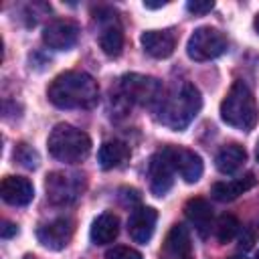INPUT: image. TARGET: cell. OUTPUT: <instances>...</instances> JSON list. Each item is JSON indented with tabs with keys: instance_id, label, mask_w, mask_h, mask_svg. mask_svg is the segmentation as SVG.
<instances>
[{
	"instance_id": "6da1fadb",
	"label": "cell",
	"mask_w": 259,
	"mask_h": 259,
	"mask_svg": "<svg viewBox=\"0 0 259 259\" xmlns=\"http://www.w3.org/2000/svg\"><path fill=\"white\" fill-rule=\"evenodd\" d=\"M49 101L59 109H89L99 99L97 83L83 71H65L47 89Z\"/></svg>"
},
{
	"instance_id": "7a4b0ae2",
	"label": "cell",
	"mask_w": 259,
	"mask_h": 259,
	"mask_svg": "<svg viewBox=\"0 0 259 259\" xmlns=\"http://www.w3.org/2000/svg\"><path fill=\"white\" fill-rule=\"evenodd\" d=\"M200 91L192 83L184 81L162 95V101L158 103V119L162 121V125L180 132L190 125V121L200 111Z\"/></svg>"
},
{
	"instance_id": "3957f363",
	"label": "cell",
	"mask_w": 259,
	"mask_h": 259,
	"mask_svg": "<svg viewBox=\"0 0 259 259\" xmlns=\"http://www.w3.org/2000/svg\"><path fill=\"white\" fill-rule=\"evenodd\" d=\"M221 117L227 125L241 130V132H249L255 127L259 109H257L255 97H253L251 89L247 87V83L235 81L231 85V89L227 91V95L221 103Z\"/></svg>"
},
{
	"instance_id": "277c9868",
	"label": "cell",
	"mask_w": 259,
	"mask_h": 259,
	"mask_svg": "<svg viewBox=\"0 0 259 259\" xmlns=\"http://www.w3.org/2000/svg\"><path fill=\"white\" fill-rule=\"evenodd\" d=\"M47 146L53 158L67 164H77L89 156L91 138L83 130H77L69 123H59L51 132Z\"/></svg>"
},
{
	"instance_id": "5b68a950",
	"label": "cell",
	"mask_w": 259,
	"mask_h": 259,
	"mask_svg": "<svg viewBox=\"0 0 259 259\" xmlns=\"http://www.w3.org/2000/svg\"><path fill=\"white\" fill-rule=\"evenodd\" d=\"M47 190V200L59 206H67L75 202L81 192L85 190V178L79 172H67V170H57L47 176L45 182Z\"/></svg>"
},
{
	"instance_id": "8992f818",
	"label": "cell",
	"mask_w": 259,
	"mask_h": 259,
	"mask_svg": "<svg viewBox=\"0 0 259 259\" xmlns=\"http://www.w3.org/2000/svg\"><path fill=\"white\" fill-rule=\"evenodd\" d=\"M119 91L130 103H138L144 107L158 105L162 101V83L154 77L140 75V73H130L123 75L119 81Z\"/></svg>"
},
{
	"instance_id": "52a82bcc",
	"label": "cell",
	"mask_w": 259,
	"mask_h": 259,
	"mask_svg": "<svg viewBox=\"0 0 259 259\" xmlns=\"http://www.w3.org/2000/svg\"><path fill=\"white\" fill-rule=\"evenodd\" d=\"M227 51V36L212 26H200L192 32L186 45V53L192 61H210Z\"/></svg>"
},
{
	"instance_id": "ba28073f",
	"label": "cell",
	"mask_w": 259,
	"mask_h": 259,
	"mask_svg": "<svg viewBox=\"0 0 259 259\" xmlns=\"http://www.w3.org/2000/svg\"><path fill=\"white\" fill-rule=\"evenodd\" d=\"M97 40L107 57H119L123 49V28L113 10H99L97 16Z\"/></svg>"
},
{
	"instance_id": "9c48e42d",
	"label": "cell",
	"mask_w": 259,
	"mask_h": 259,
	"mask_svg": "<svg viewBox=\"0 0 259 259\" xmlns=\"http://www.w3.org/2000/svg\"><path fill=\"white\" fill-rule=\"evenodd\" d=\"M164 154L168 156L174 172H178L184 178V182L192 184L202 176V160L196 152L182 146H166Z\"/></svg>"
},
{
	"instance_id": "30bf717a",
	"label": "cell",
	"mask_w": 259,
	"mask_h": 259,
	"mask_svg": "<svg viewBox=\"0 0 259 259\" xmlns=\"http://www.w3.org/2000/svg\"><path fill=\"white\" fill-rule=\"evenodd\" d=\"M73 231H75V225H73V221L69 217H57V219H53L49 223L38 225L36 237L47 249L61 251V249H65L69 245V241L73 237Z\"/></svg>"
},
{
	"instance_id": "8fae6325",
	"label": "cell",
	"mask_w": 259,
	"mask_h": 259,
	"mask_svg": "<svg viewBox=\"0 0 259 259\" xmlns=\"http://www.w3.org/2000/svg\"><path fill=\"white\" fill-rule=\"evenodd\" d=\"M79 38V26L71 20H53L42 30V42L55 51H69Z\"/></svg>"
},
{
	"instance_id": "7c38bea8",
	"label": "cell",
	"mask_w": 259,
	"mask_h": 259,
	"mask_svg": "<svg viewBox=\"0 0 259 259\" xmlns=\"http://www.w3.org/2000/svg\"><path fill=\"white\" fill-rule=\"evenodd\" d=\"M148 178H150V190L156 196H164L172 188V184H174V168H172L168 156L164 154V150L150 158Z\"/></svg>"
},
{
	"instance_id": "4fadbf2b",
	"label": "cell",
	"mask_w": 259,
	"mask_h": 259,
	"mask_svg": "<svg viewBox=\"0 0 259 259\" xmlns=\"http://www.w3.org/2000/svg\"><path fill=\"white\" fill-rule=\"evenodd\" d=\"M158 212L152 206H138L127 219V233L136 243H148L154 235Z\"/></svg>"
},
{
	"instance_id": "5bb4252c",
	"label": "cell",
	"mask_w": 259,
	"mask_h": 259,
	"mask_svg": "<svg viewBox=\"0 0 259 259\" xmlns=\"http://www.w3.org/2000/svg\"><path fill=\"white\" fill-rule=\"evenodd\" d=\"M160 259H192V243L186 227L174 225L160 249Z\"/></svg>"
},
{
	"instance_id": "9a60e30c",
	"label": "cell",
	"mask_w": 259,
	"mask_h": 259,
	"mask_svg": "<svg viewBox=\"0 0 259 259\" xmlns=\"http://www.w3.org/2000/svg\"><path fill=\"white\" fill-rule=\"evenodd\" d=\"M0 194H2L4 202L12 204V206H24L32 200L34 188H32L30 180H26L22 176H4L2 184H0Z\"/></svg>"
},
{
	"instance_id": "2e32d148",
	"label": "cell",
	"mask_w": 259,
	"mask_h": 259,
	"mask_svg": "<svg viewBox=\"0 0 259 259\" xmlns=\"http://www.w3.org/2000/svg\"><path fill=\"white\" fill-rule=\"evenodd\" d=\"M140 40L144 51L154 59H166L176 49V36L172 30H146Z\"/></svg>"
},
{
	"instance_id": "e0dca14e",
	"label": "cell",
	"mask_w": 259,
	"mask_h": 259,
	"mask_svg": "<svg viewBox=\"0 0 259 259\" xmlns=\"http://www.w3.org/2000/svg\"><path fill=\"white\" fill-rule=\"evenodd\" d=\"M255 182H257L255 176L249 172V174H245V176H239V178H233V180H225V182L212 184L210 194H212V198L219 200V202H231V200H235L237 196H241L243 192H247L249 188H253Z\"/></svg>"
},
{
	"instance_id": "ac0fdd59",
	"label": "cell",
	"mask_w": 259,
	"mask_h": 259,
	"mask_svg": "<svg viewBox=\"0 0 259 259\" xmlns=\"http://www.w3.org/2000/svg\"><path fill=\"white\" fill-rule=\"evenodd\" d=\"M184 214L200 237L208 235L212 225V208L204 198H190L184 206Z\"/></svg>"
},
{
	"instance_id": "d6986e66",
	"label": "cell",
	"mask_w": 259,
	"mask_h": 259,
	"mask_svg": "<svg viewBox=\"0 0 259 259\" xmlns=\"http://www.w3.org/2000/svg\"><path fill=\"white\" fill-rule=\"evenodd\" d=\"M130 158V148L119 142V140H109V142H103L101 148H99V154H97V160H99V166L103 170H111V168H119L121 164H125Z\"/></svg>"
},
{
	"instance_id": "ffe728a7",
	"label": "cell",
	"mask_w": 259,
	"mask_h": 259,
	"mask_svg": "<svg viewBox=\"0 0 259 259\" xmlns=\"http://www.w3.org/2000/svg\"><path fill=\"white\" fill-rule=\"evenodd\" d=\"M245 160H247L245 148L239 146V144H229V146L219 150V154L214 158V164H217V170L221 174H233L245 164Z\"/></svg>"
},
{
	"instance_id": "44dd1931",
	"label": "cell",
	"mask_w": 259,
	"mask_h": 259,
	"mask_svg": "<svg viewBox=\"0 0 259 259\" xmlns=\"http://www.w3.org/2000/svg\"><path fill=\"white\" fill-rule=\"evenodd\" d=\"M117 233H119V221H117V217L111 214V212H103V214H99L93 221L89 235H91V241L95 245H107V243H111L117 237Z\"/></svg>"
},
{
	"instance_id": "7402d4cb",
	"label": "cell",
	"mask_w": 259,
	"mask_h": 259,
	"mask_svg": "<svg viewBox=\"0 0 259 259\" xmlns=\"http://www.w3.org/2000/svg\"><path fill=\"white\" fill-rule=\"evenodd\" d=\"M239 221L233 217V214H223L219 221H217V227H214V233H217V239L221 243H229L237 233H239Z\"/></svg>"
},
{
	"instance_id": "603a6c76",
	"label": "cell",
	"mask_w": 259,
	"mask_h": 259,
	"mask_svg": "<svg viewBox=\"0 0 259 259\" xmlns=\"http://www.w3.org/2000/svg\"><path fill=\"white\" fill-rule=\"evenodd\" d=\"M14 158L24 166V168H36L38 166V154L26 146V144H18L14 150Z\"/></svg>"
},
{
	"instance_id": "cb8c5ba5",
	"label": "cell",
	"mask_w": 259,
	"mask_h": 259,
	"mask_svg": "<svg viewBox=\"0 0 259 259\" xmlns=\"http://www.w3.org/2000/svg\"><path fill=\"white\" fill-rule=\"evenodd\" d=\"M105 259H142V255H140L136 249H132V247H125V245H115V247L107 249Z\"/></svg>"
},
{
	"instance_id": "d4e9b609",
	"label": "cell",
	"mask_w": 259,
	"mask_h": 259,
	"mask_svg": "<svg viewBox=\"0 0 259 259\" xmlns=\"http://www.w3.org/2000/svg\"><path fill=\"white\" fill-rule=\"evenodd\" d=\"M212 6H214L212 0H204V2H200V0H190V2L186 4L188 12H192V14H206V12L212 10Z\"/></svg>"
},
{
	"instance_id": "484cf974",
	"label": "cell",
	"mask_w": 259,
	"mask_h": 259,
	"mask_svg": "<svg viewBox=\"0 0 259 259\" xmlns=\"http://www.w3.org/2000/svg\"><path fill=\"white\" fill-rule=\"evenodd\" d=\"M16 233H18L16 225H12V223H4V227H2V237H4V239L12 237V235H16Z\"/></svg>"
},
{
	"instance_id": "4316f807",
	"label": "cell",
	"mask_w": 259,
	"mask_h": 259,
	"mask_svg": "<svg viewBox=\"0 0 259 259\" xmlns=\"http://www.w3.org/2000/svg\"><path fill=\"white\" fill-rule=\"evenodd\" d=\"M255 30H257V32H259V14H257V16H255Z\"/></svg>"
},
{
	"instance_id": "83f0119b",
	"label": "cell",
	"mask_w": 259,
	"mask_h": 259,
	"mask_svg": "<svg viewBox=\"0 0 259 259\" xmlns=\"http://www.w3.org/2000/svg\"><path fill=\"white\" fill-rule=\"evenodd\" d=\"M255 156H257V162H259V142H257V150H255Z\"/></svg>"
},
{
	"instance_id": "f1b7e54d",
	"label": "cell",
	"mask_w": 259,
	"mask_h": 259,
	"mask_svg": "<svg viewBox=\"0 0 259 259\" xmlns=\"http://www.w3.org/2000/svg\"><path fill=\"white\" fill-rule=\"evenodd\" d=\"M231 259H245L243 255H235V257H231Z\"/></svg>"
},
{
	"instance_id": "f546056e",
	"label": "cell",
	"mask_w": 259,
	"mask_h": 259,
	"mask_svg": "<svg viewBox=\"0 0 259 259\" xmlns=\"http://www.w3.org/2000/svg\"><path fill=\"white\" fill-rule=\"evenodd\" d=\"M255 259H259V251H257V253H255Z\"/></svg>"
}]
</instances>
